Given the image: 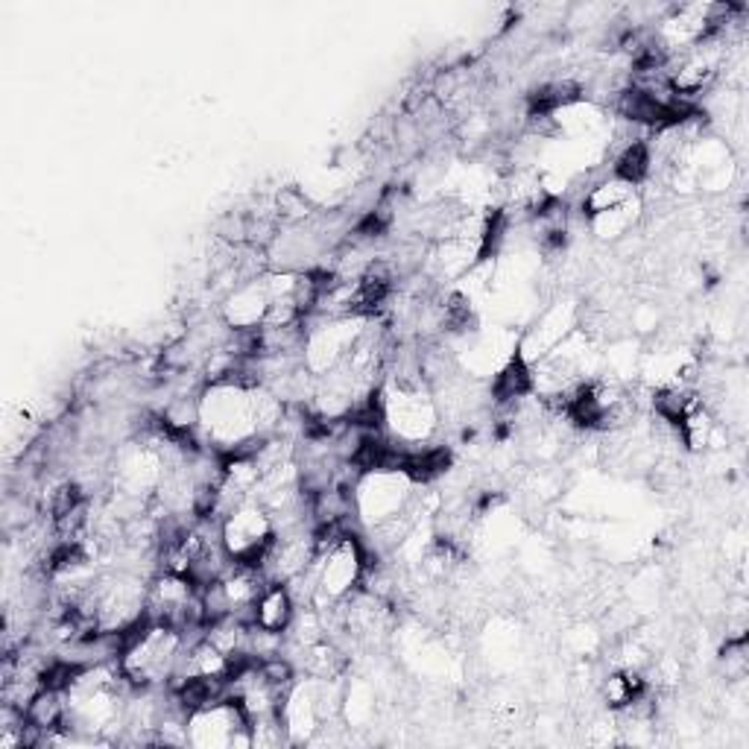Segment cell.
Returning <instances> with one entry per match:
<instances>
[{"mask_svg":"<svg viewBox=\"0 0 749 749\" xmlns=\"http://www.w3.org/2000/svg\"><path fill=\"white\" fill-rule=\"evenodd\" d=\"M220 541L234 565L264 568V559L275 541L273 516L259 500H246L220 518Z\"/></svg>","mask_w":749,"mask_h":749,"instance_id":"cell-1","label":"cell"},{"mask_svg":"<svg viewBox=\"0 0 749 749\" xmlns=\"http://www.w3.org/2000/svg\"><path fill=\"white\" fill-rule=\"evenodd\" d=\"M296 597L284 583H266L264 591L255 600V609H252V624L266 632H279V636H287L293 618H296Z\"/></svg>","mask_w":749,"mask_h":749,"instance_id":"cell-2","label":"cell"},{"mask_svg":"<svg viewBox=\"0 0 749 749\" xmlns=\"http://www.w3.org/2000/svg\"><path fill=\"white\" fill-rule=\"evenodd\" d=\"M536 389V375H533L530 361L524 355H509L507 363L495 372L492 378V398L495 404H516Z\"/></svg>","mask_w":749,"mask_h":749,"instance_id":"cell-3","label":"cell"},{"mask_svg":"<svg viewBox=\"0 0 749 749\" xmlns=\"http://www.w3.org/2000/svg\"><path fill=\"white\" fill-rule=\"evenodd\" d=\"M632 191L636 188L627 185V182H620V179H604V182H597L595 188H588V194L583 196L580 209H583V217L595 220L600 217V214H606V211H615L620 209V205H627L629 200H632Z\"/></svg>","mask_w":749,"mask_h":749,"instance_id":"cell-4","label":"cell"},{"mask_svg":"<svg viewBox=\"0 0 749 749\" xmlns=\"http://www.w3.org/2000/svg\"><path fill=\"white\" fill-rule=\"evenodd\" d=\"M652 170V150L647 141H629L624 144L618 155H615V170L613 176L627 182V185H641Z\"/></svg>","mask_w":749,"mask_h":749,"instance_id":"cell-5","label":"cell"},{"mask_svg":"<svg viewBox=\"0 0 749 749\" xmlns=\"http://www.w3.org/2000/svg\"><path fill=\"white\" fill-rule=\"evenodd\" d=\"M647 697V679L636 670H618L613 677L606 679L604 685V700L606 706L624 711L629 709L632 702L645 700Z\"/></svg>","mask_w":749,"mask_h":749,"instance_id":"cell-6","label":"cell"}]
</instances>
